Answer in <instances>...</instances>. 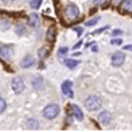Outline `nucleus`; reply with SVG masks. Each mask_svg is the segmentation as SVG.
I'll return each mask as SVG.
<instances>
[{"label": "nucleus", "instance_id": "6", "mask_svg": "<svg viewBox=\"0 0 132 132\" xmlns=\"http://www.w3.org/2000/svg\"><path fill=\"white\" fill-rule=\"evenodd\" d=\"M13 54V48L11 45H4L0 47V57L4 60H9Z\"/></svg>", "mask_w": 132, "mask_h": 132}, {"label": "nucleus", "instance_id": "25", "mask_svg": "<svg viewBox=\"0 0 132 132\" xmlns=\"http://www.w3.org/2000/svg\"><path fill=\"white\" fill-rule=\"evenodd\" d=\"M105 1H106V0H94V3H95L96 5H101V4H103Z\"/></svg>", "mask_w": 132, "mask_h": 132}, {"label": "nucleus", "instance_id": "24", "mask_svg": "<svg viewBox=\"0 0 132 132\" xmlns=\"http://www.w3.org/2000/svg\"><path fill=\"white\" fill-rule=\"evenodd\" d=\"M111 34H112V36H119V35H122L123 34V31L120 30V29H116V30L112 31Z\"/></svg>", "mask_w": 132, "mask_h": 132}, {"label": "nucleus", "instance_id": "3", "mask_svg": "<svg viewBox=\"0 0 132 132\" xmlns=\"http://www.w3.org/2000/svg\"><path fill=\"white\" fill-rule=\"evenodd\" d=\"M11 89L15 94H21L25 90V82L23 78L15 76L11 80Z\"/></svg>", "mask_w": 132, "mask_h": 132}, {"label": "nucleus", "instance_id": "4", "mask_svg": "<svg viewBox=\"0 0 132 132\" xmlns=\"http://www.w3.org/2000/svg\"><path fill=\"white\" fill-rule=\"evenodd\" d=\"M65 14H66L67 18H69L71 20H74V19H76L78 16L79 9H78V7L75 4L69 3V4H67L65 6Z\"/></svg>", "mask_w": 132, "mask_h": 132}, {"label": "nucleus", "instance_id": "21", "mask_svg": "<svg viewBox=\"0 0 132 132\" xmlns=\"http://www.w3.org/2000/svg\"><path fill=\"white\" fill-rule=\"evenodd\" d=\"M67 53H68V47H66V46L61 47V48H59V51H58V55H59V56H65Z\"/></svg>", "mask_w": 132, "mask_h": 132}, {"label": "nucleus", "instance_id": "23", "mask_svg": "<svg viewBox=\"0 0 132 132\" xmlns=\"http://www.w3.org/2000/svg\"><path fill=\"white\" fill-rule=\"evenodd\" d=\"M38 55H39V57H40L41 59H44V58H45V56H46V52H45V50H44L43 47H42L41 50H39Z\"/></svg>", "mask_w": 132, "mask_h": 132}, {"label": "nucleus", "instance_id": "22", "mask_svg": "<svg viewBox=\"0 0 132 132\" xmlns=\"http://www.w3.org/2000/svg\"><path fill=\"white\" fill-rule=\"evenodd\" d=\"M108 29V26H105V27H102V28H100V29H98V30H95L92 34L93 35H95V34H100V32H103V31H105V30H107Z\"/></svg>", "mask_w": 132, "mask_h": 132}, {"label": "nucleus", "instance_id": "8", "mask_svg": "<svg viewBox=\"0 0 132 132\" xmlns=\"http://www.w3.org/2000/svg\"><path fill=\"white\" fill-rule=\"evenodd\" d=\"M98 120H99V122H100L101 124L107 125V124H109L110 121H111V113H110L109 111H107V110H104V111H102V112L98 116Z\"/></svg>", "mask_w": 132, "mask_h": 132}, {"label": "nucleus", "instance_id": "10", "mask_svg": "<svg viewBox=\"0 0 132 132\" xmlns=\"http://www.w3.org/2000/svg\"><path fill=\"white\" fill-rule=\"evenodd\" d=\"M28 24H29L31 27H33V28L37 27L38 24H39V16H38V14L35 13V12L30 13V15H29V18H28Z\"/></svg>", "mask_w": 132, "mask_h": 132}, {"label": "nucleus", "instance_id": "1", "mask_svg": "<svg viewBox=\"0 0 132 132\" xmlns=\"http://www.w3.org/2000/svg\"><path fill=\"white\" fill-rule=\"evenodd\" d=\"M84 105H85V107L88 110L95 111V110H98L99 108H101V106H102V100L98 96H90V97H88L86 99Z\"/></svg>", "mask_w": 132, "mask_h": 132}, {"label": "nucleus", "instance_id": "11", "mask_svg": "<svg viewBox=\"0 0 132 132\" xmlns=\"http://www.w3.org/2000/svg\"><path fill=\"white\" fill-rule=\"evenodd\" d=\"M34 63H35V59H34L33 57H31V56H26V57L22 60V62H21V67H23V68H28V67H31L32 65H34Z\"/></svg>", "mask_w": 132, "mask_h": 132}, {"label": "nucleus", "instance_id": "2", "mask_svg": "<svg viewBox=\"0 0 132 132\" xmlns=\"http://www.w3.org/2000/svg\"><path fill=\"white\" fill-rule=\"evenodd\" d=\"M43 117L47 120H53L55 118L58 117V114L60 113V107L58 104L55 103H51L48 105H46L42 111Z\"/></svg>", "mask_w": 132, "mask_h": 132}, {"label": "nucleus", "instance_id": "7", "mask_svg": "<svg viewBox=\"0 0 132 132\" xmlns=\"http://www.w3.org/2000/svg\"><path fill=\"white\" fill-rule=\"evenodd\" d=\"M62 93L68 97H73V92H72V82L70 80H65L62 86H61Z\"/></svg>", "mask_w": 132, "mask_h": 132}, {"label": "nucleus", "instance_id": "17", "mask_svg": "<svg viewBox=\"0 0 132 132\" xmlns=\"http://www.w3.org/2000/svg\"><path fill=\"white\" fill-rule=\"evenodd\" d=\"M42 3V0H31L30 1V5L33 9H37Z\"/></svg>", "mask_w": 132, "mask_h": 132}, {"label": "nucleus", "instance_id": "15", "mask_svg": "<svg viewBox=\"0 0 132 132\" xmlns=\"http://www.w3.org/2000/svg\"><path fill=\"white\" fill-rule=\"evenodd\" d=\"M27 127L29 129H37L38 128V121L35 119H30L27 122Z\"/></svg>", "mask_w": 132, "mask_h": 132}, {"label": "nucleus", "instance_id": "30", "mask_svg": "<svg viewBox=\"0 0 132 132\" xmlns=\"http://www.w3.org/2000/svg\"><path fill=\"white\" fill-rule=\"evenodd\" d=\"M92 51H93V52H97V51H98V46H97V45H96V46H93V47H92Z\"/></svg>", "mask_w": 132, "mask_h": 132}, {"label": "nucleus", "instance_id": "9", "mask_svg": "<svg viewBox=\"0 0 132 132\" xmlns=\"http://www.w3.org/2000/svg\"><path fill=\"white\" fill-rule=\"evenodd\" d=\"M71 110H72V114L74 116V118L78 121H82L84 120V113L81 111V109L75 105V104H71Z\"/></svg>", "mask_w": 132, "mask_h": 132}, {"label": "nucleus", "instance_id": "29", "mask_svg": "<svg viewBox=\"0 0 132 132\" xmlns=\"http://www.w3.org/2000/svg\"><path fill=\"white\" fill-rule=\"evenodd\" d=\"M12 1H14V0H1V2H2V3H6V4L11 3Z\"/></svg>", "mask_w": 132, "mask_h": 132}, {"label": "nucleus", "instance_id": "31", "mask_svg": "<svg viewBox=\"0 0 132 132\" xmlns=\"http://www.w3.org/2000/svg\"><path fill=\"white\" fill-rule=\"evenodd\" d=\"M0 47H1V45H0Z\"/></svg>", "mask_w": 132, "mask_h": 132}, {"label": "nucleus", "instance_id": "19", "mask_svg": "<svg viewBox=\"0 0 132 132\" xmlns=\"http://www.w3.org/2000/svg\"><path fill=\"white\" fill-rule=\"evenodd\" d=\"M5 108H6V102L2 97H0V113H2L5 110Z\"/></svg>", "mask_w": 132, "mask_h": 132}, {"label": "nucleus", "instance_id": "28", "mask_svg": "<svg viewBox=\"0 0 132 132\" xmlns=\"http://www.w3.org/2000/svg\"><path fill=\"white\" fill-rule=\"evenodd\" d=\"M123 50H126V51H132V45H125L124 47H123Z\"/></svg>", "mask_w": 132, "mask_h": 132}, {"label": "nucleus", "instance_id": "12", "mask_svg": "<svg viewBox=\"0 0 132 132\" xmlns=\"http://www.w3.org/2000/svg\"><path fill=\"white\" fill-rule=\"evenodd\" d=\"M122 10L127 12H132V0H123L120 4Z\"/></svg>", "mask_w": 132, "mask_h": 132}, {"label": "nucleus", "instance_id": "16", "mask_svg": "<svg viewBox=\"0 0 132 132\" xmlns=\"http://www.w3.org/2000/svg\"><path fill=\"white\" fill-rule=\"evenodd\" d=\"M55 29L54 28H50L46 32V39L50 41V42H53L54 39H55Z\"/></svg>", "mask_w": 132, "mask_h": 132}, {"label": "nucleus", "instance_id": "13", "mask_svg": "<svg viewBox=\"0 0 132 132\" xmlns=\"http://www.w3.org/2000/svg\"><path fill=\"white\" fill-rule=\"evenodd\" d=\"M32 85H33V87L35 88V89H41L42 88V86H43V79H42V77L40 76V75H36L33 79H32Z\"/></svg>", "mask_w": 132, "mask_h": 132}, {"label": "nucleus", "instance_id": "20", "mask_svg": "<svg viewBox=\"0 0 132 132\" xmlns=\"http://www.w3.org/2000/svg\"><path fill=\"white\" fill-rule=\"evenodd\" d=\"M123 42V40L121 38H113L110 40V44H113V45H121Z\"/></svg>", "mask_w": 132, "mask_h": 132}, {"label": "nucleus", "instance_id": "27", "mask_svg": "<svg viewBox=\"0 0 132 132\" xmlns=\"http://www.w3.org/2000/svg\"><path fill=\"white\" fill-rule=\"evenodd\" d=\"M81 44H82V41L80 40L79 42H77V43H76V44H75V45L73 46V50H76V48H78V47H79V46H80Z\"/></svg>", "mask_w": 132, "mask_h": 132}, {"label": "nucleus", "instance_id": "26", "mask_svg": "<svg viewBox=\"0 0 132 132\" xmlns=\"http://www.w3.org/2000/svg\"><path fill=\"white\" fill-rule=\"evenodd\" d=\"M74 30L77 32V36H79L81 34V32H82V28H74Z\"/></svg>", "mask_w": 132, "mask_h": 132}, {"label": "nucleus", "instance_id": "14", "mask_svg": "<svg viewBox=\"0 0 132 132\" xmlns=\"http://www.w3.org/2000/svg\"><path fill=\"white\" fill-rule=\"evenodd\" d=\"M64 63H65V65H66L68 68L73 69V68H75V67L79 64V61H78V60H74V59H65Z\"/></svg>", "mask_w": 132, "mask_h": 132}, {"label": "nucleus", "instance_id": "5", "mask_svg": "<svg viewBox=\"0 0 132 132\" xmlns=\"http://www.w3.org/2000/svg\"><path fill=\"white\" fill-rule=\"evenodd\" d=\"M125 61V54L122 52H116L111 56V64L114 67H120Z\"/></svg>", "mask_w": 132, "mask_h": 132}, {"label": "nucleus", "instance_id": "18", "mask_svg": "<svg viewBox=\"0 0 132 132\" xmlns=\"http://www.w3.org/2000/svg\"><path fill=\"white\" fill-rule=\"evenodd\" d=\"M99 21H100V18H99V16H97V18H94V19H92V20H90V21L86 22V26L92 27V26L96 25V24H97V23H98Z\"/></svg>", "mask_w": 132, "mask_h": 132}]
</instances>
